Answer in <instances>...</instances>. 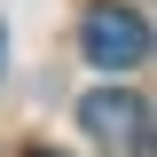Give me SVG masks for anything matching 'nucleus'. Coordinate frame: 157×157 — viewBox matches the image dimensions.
I'll use <instances>...</instances> for the list:
<instances>
[{"mask_svg": "<svg viewBox=\"0 0 157 157\" xmlns=\"http://www.w3.org/2000/svg\"><path fill=\"white\" fill-rule=\"evenodd\" d=\"M78 126H86L110 157H141L149 149V102H141L134 86H94V94L78 102Z\"/></svg>", "mask_w": 157, "mask_h": 157, "instance_id": "obj_1", "label": "nucleus"}, {"mask_svg": "<svg viewBox=\"0 0 157 157\" xmlns=\"http://www.w3.org/2000/svg\"><path fill=\"white\" fill-rule=\"evenodd\" d=\"M86 63H94V71H134V63H149V16H141V8H94V16H86Z\"/></svg>", "mask_w": 157, "mask_h": 157, "instance_id": "obj_2", "label": "nucleus"}, {"mask_svg": "<svg viewBox=\"0 0 157 157\" xmlns=\"http://www.w3.org/2000/svg\"><path fill=\"white\" fill-rule=\"evenodd\" d=\"M0 63H8V32H0Z\"/></svg>", "mask_w": 157, "mask_h": 157, "instance_id": "obj_3", "label": "nucleus"}, {"mask_svg": "<svg viewBox=\"0 0 157 157\" xmlns=\"http://www.w3.org/2000/svg\"><path fill=\"white\" fill-rule=\"evenodd\" d=\"M39 157H55V149H39Z\"/></svg>", "mask_w": 157, "mask_h": 157, "instance_id": "obj_4", "label": "nucleus"}]
</instances>
